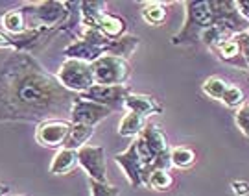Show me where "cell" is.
I'll list each match as a JSON object with an SVG mask.
<instances>
[{"instance_id":"4dcf8cb0","label":"cell","mask_w":249,"mask_h":196,"mask_svg":"<svg viewBox=\"0 0 249 196\" xmlns=\"http://www.w3.org/2000/svg\"><path fill=\"white\" fill-rule=\"evenodd\" d=\"M232 193H234L236 196H248L249 195V181H244V179L232 181Z\"/></svg>"},{"instance_id":"9a60e30c","label":"cell","mask_w":249,"mask_h":196,"mask_svg":"<svg viewBox=\"0 0 249 196\" xmlns=\"http://www.w3.org/2000/svg\"><path fill=\"white\" fill-rule=\"evenodd\" d=\"M216 52H218V56L222 58L223 61L232 65V67L242 69V71H248L249 69L248 61H246L244 54L240 52V46L234 41V37L229 39V41H225V43H222L220 46H216Z\"/></svg>"},{"instance_id":"4fadbf2b","label":"cell","mask_w":249,"mask_h":196,"mask_svg":"<svg viewBox=\"0 0 249 196\" xmlns=\"http://www.w3.org/2000/svg\"><path fill=\"white\" fill-rule=\"evenodd\" d=\"M124 109H127L129 113H139L144 118L150 115H157L160 113V106L157 104V100L148 95H129L124 102Z\"/></svg>"},{"instance_id":"d4e9b609","label":"cell","mask_w":249,"mask_h":196,"mask_svg":"<svg viewBox=\"0 0 249 196\" xmlns=\"http://www.w3.org/2000/svg\"><path fill=\"white\" fill-rule=\"evenodd\" d=\"M227 87H229V83H225L222 78H216V76H213V78L205 80L203 93L207 95V97L216 98V100H222L223 95H225V91H227Z\"/></svg>"},{"instance_id":"7402d4cb","label":"cell","mask_w":249,"mask_h":196,"mask_svg":"<svg viewBox=\"0 0 249 196\" xmlns=\"http://www.w3.org/2000/svg\"><path fill=\"white\" fill-rule=\"evenodd\" d=\"M142 19L148 24H160L164 19H166V8L160 4V2H148L144 4L142 11H141Z\"/></svg>"},{"instance_id":"7a4b0ae2","label":"cell","mask_w":249,"mask_h":196,"mask_svg":"<svg viewBox=\"0 0 249 196\" xmlns=\"http://www.w3.org/2000/svg\"><path fill=\"white\" fill-rule=\"evenodd\" d=\"M214 24V15L211 2H187V20L185 26L179 30L176 36L172 37L174 45H187V43H196L201 39L207 28Z\"/></svg>"},{"instance_id":"f1b7e54d","label":"cell","mask_w":249,"mask_h":196,"mask_svg":"<svg viewBox=\"0 0 249 196\" xmlns=\"http://www.w3.org/2000/svg\"><path fill=\"white\" fill-rule=\"evenodd\" d=\"M236 126L240 128V132L246 137H249V104L242 106L238 111H236Z\"/></svg>"},{"instance_id":"d6a6232c","label":"cell","mask_w":249,"mask_h":196,"mask_svg":"<svg viewBox=\"0 0 249 196\" xmlns=\"http://www.w3.org/2000/svg\"><path fill=\"white\" fill-rule=\"evenodd\" d=\"M0 48H13L9 36L8 34H2V32H0Z\"/></svg>"},{"instance_id":"6da1fadb","label":"cell","mask_w":249,"mask_h":196,"mask_svg":"<svg viewBox=\"0 0 249 196\" xmlns=\"http://www.w3.org/2000/svg\"><path fill=\"white\" fill-rule=\"evenodd\" d=\"M74 98V93L65 89L30 54L15 52L0 71V122L43 124L71 111Z\"/></svg>"},{"instance_id":"52a82bcc","label":"cell","mask_w":249,"mask_h":196,"mask_svg":"<svg viewBox=\"0 0 249 196\" xmlns=\"http://www.w3.org/2000/svg\"><path fill=\"white\" fill-rule=\"evenodd\" d=\"M113 113V109L107 106H102V104H96V102H90V100H85L81 98L80 95H76L74 102L71 106V122L72 124H85V126H94L102 122L104 118Z\"/></svg>"},{"instance_id":"f546056e","label":"cell","mask_w":249,"mask_h":196,"mask_svg":"<svg viewBox=\"0 0 249 196\" xmlns=\"http://www.w3.org/2000/svg\"><path fill=\"white\" fill-rule=\"evenodd\" d=\"M234 41H236V43H238V46H240V52L244 54V58H246L248 67H249V34H248V32L238 34V36H234Z\"/></svg>"},{"instance_id":"5bb4252c","label":"cell","mask_w":249,"mask_h":196,"mask_svg":"<svg viewBox=\"0 0 249 196\" xmlns=\"http://www.w3.org/2000/svg\"><path fill=\"white\" fill-rule=\"evenodd\" d=\"M141 139H142L146 146L151 150V154L157 157L159 154L162 152L170 150L168 146V139H166V135L162 134V130H160L159 126L155 124H146V128L142 130V134H141Z\"/></svg>"},{"instance_id":"30bf717a","label":"cell","mask_w":249,"mask_h":196,"mask_svg":"<svg viewBox=\"0 0 249 196\" xmlns=\"http://www.w3.org/2000/svg\"><path fill=\"white\" fill-rule=\"evenodd\" d=\"M115 163L122 169V172L125 174V178L129 181L131 187H142V172H144V161L141 157V154L137 150V141L127 146V150L122 154H116Z\"/></svg>"},{"instance_id":"8fae6325","label":"cell","mask_w":249,"mask_h":196,"mask_svg":"<svg viewBox=\"0 0 249 196\" xmlns=\"http://www.w3.org/2000/svg\"><path fill=\"white\" fill-rule=\"evenodd\" d=\"M72 122H67V120H46L43 124L37 126L36 137L37 141L43 144V146H48V148H55V146H65L67 143V137L71 134Z\"/></svg>"},{"instance_id":"83f0119b","label":"cell","mask_w":249,"mask_h":196,"mask_svg":"<svg viewBox=\"0 0 249 196\" xmlns=\"http://www.w3.org/2000/svg\"><path fill=\"white\" fill-rule=\"evenodd\" d=\"M222 102L225 106L229 107H238L244 102V93H242L238 87H234V85H229L227 91H225V95H223Z\"/></svg>"},{"instance_id":"9c48e42d","label":"cell","mask_w":249,"mask_h":196,"mask_svg":"<svg viewBox=\"0 0 249 196\" xmlns=\"http://www.w3.org/2000/svg\"><path fill=\"white\" fill-rule=\"evenodd\" d=\"M131 95L127 85H92L90 89L81 93L80 97L90 102H96L102 106L111 107L113 111L118 107H124L125 98Z\"/></svg>"},{"instance_id":"d6986e66","label":"cell","mask_w":249,"mask_h":196,"mask_svg":"<svg viewBox=\"0 0 249 196\" xmlns=\"http://www.w3.org/2000/svg\"><path fill=\"white\" fill-rule=\"evenodd\" d=\"M139 46V37L133 36H125V37H118V39H113L109 46L106 48L107 56H116V58H122V59H127L133 50Z\"/></svg>"},{"instance_id":"44dd1931","label":"cell","mask_w":249,"mask_h":196,"mask_svg":"<svg viewBox=\"0 0 249 196\" xmlns=\"http://www.w3.org/2000/svg\"><path fill=\"white\" fill-rule=\"evenodd\" d=\"M2 26L8 32V36H18L22 32H26V19L20 9H11L2 17Z\"/></svg>"},{"instance_id":"ffe728a7","label":"cell","mask_w":249,"mask_h":196,"mask_svg":"<svg viewBox=\"0 0 249 196\" xmlns=\"http://www.w3.org/2000/svg\"><path fill=\"white\" fill-rule=\"evenodd\" d=\"M94 134V128H90V126H85V124H72L71 128V134L67 137V143H65V148H71V150H80L83 148L87 141H89L90 137Z\"/></svg>"},{"instance_id":"e575fe53","label":"cell","mask_w":249,"mask_h":196,"mask_svg":"<svg viewBox=\"0 0 249 196\" xmlns=\"http://www.w3.org/2000/svg\"><path fill=\"white\" fill-rule=\"evenodd\" d=\"M248 34H249V30H248Z\"/></svg>"},{"instance_id":"cb8c5ba5","label":"cell","mask_w":249,"mask_h":196,"mask_svg":"<svg viewBox=\"0 0 249 196\" xmlns=\"http://www.w3.org/2000/svg\"><path fill=\"white\" fill-rule=\"evenodd\" d=\"M196 159V154L190 150V148H185V146H176L172 148V165L178 167V169H187L190 167Z\"/></svg>"},{"instance_id":"4316f807","label":"cell","mask_w":249,"mask_h":196,"mask_svg":"<svg viewBox=\"0 0 249 196\" xmlns=\"http://www.w3.org/2000/svg\"><path fill=\"white\" fill-rule=\"evenodd\" d=\"M90 185V196H120V191L109 183H98L89 179Z\"/></svg>"},{"instance_id":"7c38bea8","label":"cell","mask_w":249,"mask_h":196,"mask_svg":"<svg viewBox=\"0 0 249 196\" xmlns=\"http://www.w3.org/2000/svg\"><path fill=\"white\" fill-rule=\"evenodd\" d=\"M63 54H65L67 59H78V61H85L92 65L98 58L104 56V50L98 48V46L90 45L87 41H83V39H78V41H74V43L67 46L63 50Z\"/></svg>"},{"instance_id":"603a6c76","label":"cell","mask_w":249,"mask_h":196,"mask_svg":"<svg viewBox=\"0 0 249 196\" xmlns=\"http://www.w3.org/2000/svg\"><path fill=\"white\" fill-rule=\"evenodd\" d=\"M229 39H232L231 34L225 32L223 28L216 26V24H213L211 28H207L203 34H201V41H203L207 46H211V48H216V46H220L222 43H225V41H229Z\"/></svg>"},{"instance_id":"1f68e13d","label":"cell","mask_w":249,"mask_h":196,"mask_svg":"<svg viewBox=\"0 0 249 196\" xmlns=\"http://www.w3.org/2000/svg\"><path fill=\"white\" fill-rule=\"evenodd\" d=\"M236 8H238V13L249 22V0H242V2H236Z\"/></svg>"},{"instance_id":"484cf974","label":"cell","mask_w":249,"mask_h":196,"mask_svg":"<svg viewBox=\"0 0 249 196\" xmlns=\"http://www.w3.org/2000/svg\"><path fill=\"white\" fill-rule=\"evenodd\" d=\"M170 185H172V176L164 170H153L146 181V187H151L155 191H166L170 189Z\"/></svg>"},{"instance_id":"3957f363","label":"cell","mask_w":249,"mask_h":196,"mask_svg":"<svg viewBox=\"0 0 249 196\" xmlns=\"http://www.w3.org/2000/svg\"><path fill=\"white\" fill-rule=\"evenodd\" d=\"M69 4L63 2H37V4H26L20 9L28 17V28L26 30H34V28H50V30H57L67 22L69 17Z\"/></svg>"},{"instance_id":"2e32d148","label":"cell","mask_w":249,"mask_h":196,"mask_svg":"<svg viewBox=\"0 0 249 196\" xmlns=\"http://www.w3.org/2000/svg\"><path fill=\"white\" fill-rule=\"evenodd\" d=\"M76 165H78V152L63 146L61 150L53 156L52 165H50V172L55 174V176L69 174V172L76 169Z\"/></svg>"},{"instance_id":"8992f818","label":"cell","mask_w":249,"mask_h":196,"mask_svg":"<svg viewBox=\"0 0 249 196\" xmlns=\"http://www.w3.org/2000/svg\"><path fill=\"white\" fill-rule=\"evenodd\" d=\"M211 8H213L214 24L223 28L229 34H244L249 30V22L238 13L236 2H222V0H211Z\"/></svg>"},{"instance_id":"ac0fdd59","label":"cell","mask_w":249,"mask_h":196,"mask_svg":"<svg viewBox=\"0 0 249 196\" xmlns=\"http://www.w3.org/2000/svg\"><path fill=\"white\" fill-rule=\"evenodd\" d=\"M102 34H106L109 39H118L122 37L125 30V20L122 17H116V15H111V13H104L102 17L98 19V24H96Z\"/></svg>"},{"instance_id":"ba28073f","label":"cell","mask_w":249,"mask_h":196,"mask_svg":"<svg viewBox=\"0 0 249 196\" xmlns=\"http://www.w3.org/2000/svg\"><path fill=\"white\" fill-rule=\"evenodd\" d=\"M78 163L81 169L87 172L89 179L107 183V167H106V150L102 146H90L85 144L78 150Z\"/></svg>"},{"instance_id":"277c9868","label":"cell","mask_w":249,"mask_h":196,"mask_svg":"<svg viewBox=\"0 0 249 196\" xmlns=\"http://www.w3.org/2000/svg\"><path fill=\"white\" fill-rule=\"evenodd\" d=\"M55 78L67 91L78 93V95L85 93L92 85H96L94 74H92V65L85 61H78V59H67L59 67Z\"/></svg>"},{"instance_id":"5b68a950","label":"cell","mask_w":249,"mask_h":196,"mask_svg":"<svg viewBox=\"0 0 249 196\" xmlns=\"http://www.w3.org/2000/svg\"><path fill=\"white\" fill-rule=\"evenodd\" d=\"M92 74L96 85H124L131 74V69L127 59L104 54L92 63Z\"/></svg>"},{"instance_id":"836d02e7","label":"cell","mask_w":249,"mask_h":196,"mask_svg":"<svg viewBox=\"0 0 249 196\" xmlns=\"http://www.w3.org/2000/svg\"><path fill=\"white\" fill-rule=\"evenodd\" d=\"M8 191H9V189L6 187V185H2V183H0V196L8 195Z\"/></svg>"},{"instance_id":"e0dca14e","label":"cell","mask_w":249,"mask_h":196,"mask_svg":"<svg viewBox=\"0 0 249 196\" xmlns=\"http://www.w3.org/2000/svg\"><path fill=\"white\" fill-rule=\"evenodd\" d=\"M146 128V118L139 113H125L118 124V135L122 137H139Z\"/></svg>"}]
</instances>
